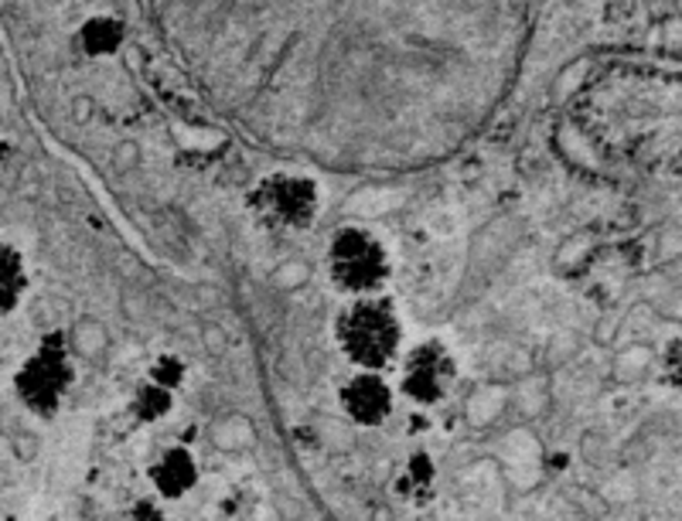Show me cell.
<instances>
[{"label":"cell","instance_id":"14","mask_svg":"<svg viewBox=\"0 0 682 521\" xmlns=\"http://www.w3.org/2000/svg\"><path fill=\"white\" fill-rule=\"evenodd\" d=\"M123 521H171L167 518V504L154 494H141V498H133L126 504V514Z\"/></svg>","mask_w":682,"mask_h":521},{"label":"cell","instance_id":"3","mask_svg":"<svg viewBox=\"0 0 682 521\" xmlns=\"http://www.w3.org/2000/svg\"><path fill=\"white\" fill-rule=\"evenodd\" d=\"M75 378L79 365L65 335L62 330H49L18 368L14 389L28 412H34L38 419H55L75 389Z\"/></svg>","mask_w":682,"mask_h":521},{"label":"cell","instance_id":"2","mask_svg":"<svg viewBox=\"0 0 682 521\" xmlns=\"http://www.w3.org/2000/svg\"><path fill=\"white\" fill-rule=\"evenodd\" d=\"M325 273H328V283L345 300L379 297L386 294L389 279H393V256H389V246L373 228L342 225L328 239Z\"/></svg>","mask_w":682,"mask_h":521},{"label":"cell","instance_id":"9","mask_svg":"<svg viewBox=\"0 0 682 521\" xmlns=\"http://www.w3.org/2000/svg\"><path fill=\"white\" fill-rule=\"evenodd\" d=\"M174 406H177V396L147 382V378H141V382L133 386L130 399H126V412L133 422L141 426H161L174 416Z\"/></svg>","mask_w":682,"mask_h":521},{"label":"cell","instance_id":"12","mask_svg":"<svg viewBox=\"0 0 682 521\" xmlns=\"http://www.w3.org/2000/svg\"><path fill=\"white\" fill-rule=\"evenodd\" d=\"M144 378H147V382H154V386H161V389H167V392L177 396L181 389L189 386L192 365H189V358L181 355V351H157V355L147 361Z\"/></svg>","mask_w":682,"mask_h":521},{"label":"cell","instance_id":"8","mask_svg":"<svg viewBox=\"0 0 682 521\" xmlns=\"http://www.w3.org/2000/svg\"><path fill=\"white\" fill-rule=\"evenodd\" d=\"M437 484H440V470L437 460L427 450H417L403 460V467L396 470L393 491L403 504L409 508H427L437 498Z\"/></svg>","mask_w":682,"mask_h":521},{"label":"cell","instance_id":"1","mask_svg":"<svg viewBox=\"0 0 682 521\" xmlns=\"http://www.w3.org/2000/svg\"><path fill=\"white\" fill-rule=\"evenodd\" d=\"M332 335H335V348L352 365V371L386 375L389 368H396L406 348V320L386 294L358 297V300H345V307L335 314Z\"/></svg>","mask_w":682,"mask_h":521},{"label":"cell","instance_id":"15","mask_svg":"<svg viewBox=\"0 0 682 521\" xmlns=\"http://www.w3.org/2000/svg\"><path fill=\"white\" fill-rule=\"evenodd\" d=\"M246 521H269V518H263V514H250Z\"/></svg>","mask_w":682,"mask_h":521},{"label":"cell","instance_id":"5","mask_svg":"<svg viewBox=\"0 0 682 521\" xmlns=\"http://www.w3.org/2000/svg\"><path fill=\"white\" fill-rule=\"evenodd\" d=\"M250 212L269 232H307L322 215V187L307 174L273 171L250 192Z\"/></svg>","mask_w":682,"mask_h":521},{"label":"cell","instance_id":"4","mask_svg":"<svg viewBox=\"0 0 682 521\" xmlns=\"http://www.w3.org/2000/svg\"><path fill=\"white\" fill-rule=\"evenodd\" d=\"M461 378V361L444 338H424L406 345L396 361V396L414 409L444 406Z\"/></svg>","mask_w":682,"mask_h":521},{"label":"cell","instance_id":"7","mask_svg":"<svg viewBox=\"0 0 682 521\" xmlns=\"http://www.w3.org/2000/svg\"><path fill=\"white\" fill-rule=\"evenodd\" d=\"M202 481V463L199 453L185 443H167L161 447L151 463H147V484L151 494L161 498L164 504H177L185 501Z\"/></svg>","mask_w":682,"mask_h":521},{"label":"cell","instance_id":"11","mask_svg":"<svg viewBox=\"0 0 682 521\" xmlns=\"http://www.w3.org/2000/svg\"><path fill=\"white\" fill-rule=\"evenodd\" d=\"M28 263L14 246H0V314H11L28 294Z\"/></svg>","mask_w":682,"mask_h":521},{"label":"cell","instance_id":"13","mask_svg":"<svg viewBox=\"0 0 682 521\" xmlns=\"http://www.w3.org/2000/svg\"><path fill=\"white\" fill-rule=\"evenodd\" d=\"M655 371H659L665 389H679V375H682V338L679 335L665 338V345L659 351V361H655Z\"/></svg>","mask_w":682,"mask_h":521},{"label":"cell","instance_id":"10","mask_svg":"<svg viewBox=\"0 0 682 521\" xmlns=\"http://www.w3.org/2000/svg\"><path fill=\"white\" fill-rule=\"evenodd\" d=\"M123 24L116 18H89L75 31V52L85 59H106L123 44Z\"/></svg>","mask_w":682,"mask_h":521},{"label":"cell","instance_id":"6","mask_svg":"<svg viewBox=\"0 0 682 521\" xmlns=\"http://www.w3.org/2000/svg\"><path fill=\"white\" fill-rule=\"evenodd\" d=\"M335 402L338 412L358 430H379L393 419L399 396L383 371H348L338 382Z\"/></svg>","mask_w":682,"mask_h":521}]
</instances>
